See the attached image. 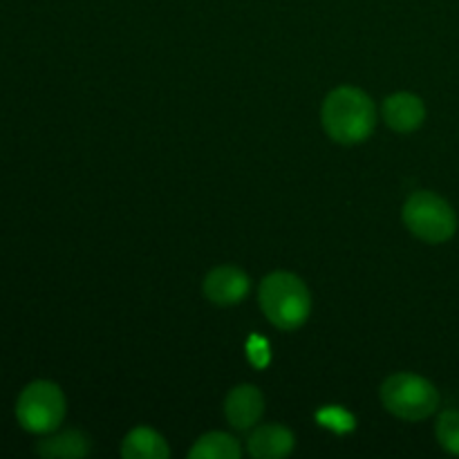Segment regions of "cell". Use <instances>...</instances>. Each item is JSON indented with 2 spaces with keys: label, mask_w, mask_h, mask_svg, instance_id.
<instances>
[{
  "label": "cell",
  "mask_w": 459,
  "mask_h": 459,
  "mask_svg": "<svg viewBox=\"0 0 459 459\" xmlns=\"http://www.w3.org/2000/svg\"><path fill=\"white\" fill-rule=\"evenodd\" d=\"M294 435L281 424H263L249 435V453L255 459H285L294 451Z\"/></svg>",
  "instance_id": "obj_9"
},
{
  "label": "cell",
  "mask_w": 459,
  "mask_h": 459,
  "mask_svg": "<svg viewBox=\"0 0 459 459\" xmlns=\"http://www.w3.org/2000/svg\"><path fill=\"white\" fill-rule=\"evenodd\" d=\"M191 459H240L242 448L236 437L227 433H206L188 451Z\"/></svg>",
  "instance_id": "obj_12"
},
{
  "label": "cell",
  "mask_w": 459,
  "mask_h": 459,
  "mask_svg": "<svg viewBox=\"0 0 459 459\" xmlns=\"http://www.w3.org/2000/svg\"><path fill=\"white\" fill-rule=\"evenodd\" d=\"M16 420L27 433H54L65 420V394L52 381H34L18 397Z\"/></svg>",
  "instance_id": "obj_5"
},
{
  "label": "cell",
  "mask_w": 459,
  "mask_h": 459,
  "mask_svg": "<svg viewBox=\"0 0 459 459\" xmlns=\"http://www.w3.org/2000/svg\"><path fill=\"white\" fill-rule=\"evenodd\" d=\"M260 307L278 330L294 332L307 323L312 296L303 278L290 272H273L263 278L258 290Z\"/></svg>",
  "instance_id": "obj_2"
},
{
  "label": "cell",
  "mask_w": 459,
  "mask_h": 459,
  "mask_svg": "<svg viewBox=\"0 0 459 459\" xmlns=\"http://www.w3.org/2000/svg\"><path fill=\"white\" fill-rule=\"evenodd\" d=\"M381 403L403 421H421L439 408V393L429 379L412 372H397L381 385Z\"/></svg>",
  "instance_id": "obj_3"
},
{
  "label": "cell",
  "mask_w": 459,
  "mask_h": 459,
  "mask_svg": "<svg viewBox=\"0 0 459 459\" xmlns=\"http://www.w3.org/2000/svg\"><path fill=\"white\" fill-rule=\"evenodd\" d=\"M36 453L49 459H81L90 453V439L81 430H63L39 442Z\"/></svg>",
  "instance_id": "obj_11"
},
{
  "label": "cell",
  "mask_w": 459,
  "mask_h": 459,
  "mask_svg": "<svg viewBox=\"0 0 459 459\" xmlns=\"http://www.w3.org/2000/svg\"><path fill=\"white\" fill-rule=\"evenodd\" d=\"M321 121L332 142L343 146L363 143L377 128L375 101L354 85H341L323 101Z\"/></svg>",
  "instance_id": "obj_1"
},
{
  "label": "cell",
  "mask_w": 459,
  "mask_h": 459,
  "mask_svg": "<svg viewBox=\"0 0 459 459\" xmlns=\"http://www.w3.org/2000/svg\"><path fill=\"white\" fill-rule=\"evenodd\" d=\"M403 224L408 231L429 245H442L457 233V215L442 195L417 191L403 204Z\"/></svg>",
  "instance_id": "obj_4"
},
{
  "label": "cell",
  "mask_w": 459,
  "mask_h": 459,
  "mask_svg": "<svg viewBox=\"0 0 459 459\" xmlns=\"http://www.w3.org/2000/svg\"><path fill=\"white\" fill-rule=\"evenodd\" d=\"M435 435H437V442L444 451L459 457V411L442 412Z\"/></svg>",
  "instance_id": "obj_13"
},
{
  "label": "cell",
  "mask_w": 459,
  "mask_h": 459,
  "mask_svg": "<svg viewBox=\"0 0 459 459\" xmlns=\"http://www.w3.org/2000/svg\"><path fill=\"white\" fill-rule=\"evenodd\" d=\"M264 412V397L255 385L242 384L227 394L224 415L227 421L238 430L254 429Z\"/></svg>",
  "instance_id": "obj_7"
},
{
  "label": "cell",
  "mask_w": 459,
  "mask_h": 459,
  "mask_svg": "<svg viewBox=\"0 0 459 459\" xmlns=\"http://www.w3.org/2000/svg\"><path fill=\"white\" fill-rule=\"evenodd\" d=\"M249 276L242 269L231 267V264H222L206 273L204 278V296L213 305L220 307H229V305H238L247 299L249 294Z\"/></svg>",
  "instance_id": "obj_6"
},
{
  "label": "cell",
  "mask_w": 459,
  "mask_h": 459,
  "mask_svg": "<svg viewBox=\"0 0 459 459\" xmlns=\"http://www.w3.org/2000/svg\"><path fill=\"white\" fill-rule=\"evenodd\" d=\"M381 115L394 133H415L426 119V106L417 94L397 92L385 99Z\"/></svg>",
  "instance_id": "obj_8"
},
{
  "label": "cell",
  "mask_w": 459,
  "mask_h": 459,
  "mask_svg": "<svg viewBox=\"0 0 459 459\" xmlns=\"http://www.w3.org/2000/svg\"><path fill=\"white\" fill-rule=\"evenodd\" d=\"M121 457L124 459H169L170 448L166 439L157 430L148 426H137L130 430L121 442Z\"/></svg>",
  "instance_id": "obj_10"
}]
</instances>
